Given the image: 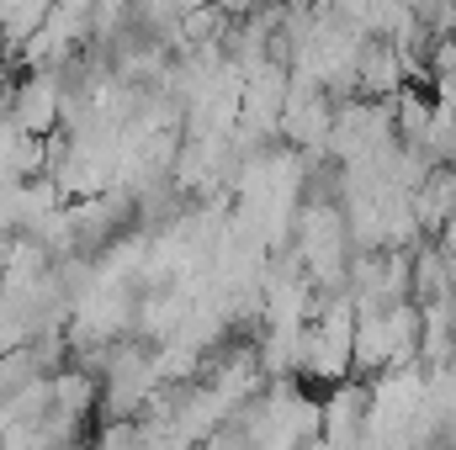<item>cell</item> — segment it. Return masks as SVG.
Masks as SVG:
<instances>
[{
	"instance_id": "cell-1",
	"label": "cell",
	"mask_w": 456,
	"mask_h": 450,
	"mask_svg": "<svg viewBox=\"0 0 456 450\" xmlns=\"http://www.w3.org/2000/svg\"><path fill=\"white\" fill-rule=\"evenodd\" d=\"M414 213H419V228L425 233H441V228L456 218V165H436L425 175V186L414 191Z\"/></svg>"
},
{
	"instance_id": "cell-2",
	"label": "cell",
	"mask_w": 456,
	"mask_h": 450,
	"mask_svg": "<svg viewBox=\"0 0 456 450\" xmlns=\"http://www.w3.org/2000/svg\"><path fill=\"white\" fill-rule=\"evenodd\" d=\"M11 96H16V80H11V69L0 64V117L11 112Z\"/></svg>"
}]
</instances>
